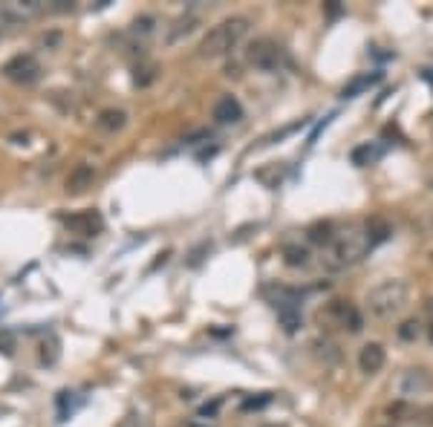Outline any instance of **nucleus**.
Wrapping results in <instances>:
<instances>
[{
	"instance_id": "obj_15",
	"label": "nucleus",
	"mask_w": 433,
	"mask_h": 427,
	"mask_svg": "<svg viewBox=\"0 0 433 427\" xmlns=\"http://www.w3.org/2000/svg\"><path fill=\"white\" fill-rule=\"evenodd\" d=\"M283 263L289 266V268H304V266H309V248H304V246H298V243H286L283 246Z\"/></svg>"
},
{
	"instance_id": "obj_8",
	"label": "nucleus",
	"mask_w": 433,
	"mask_h": 427,
	"mask_svg": "<svg viewBox=\"0 0 433 427\" xmlns=\"http://www.w3.org/2000/svg\"><path fill=\"white\" fill-rule=\"evenodd\" d=\"M211 119L216 124H237L243 121V104L234 96H220L211 107Z\"/></svg>"
},
{
	"instance_id": "obj_17",
	"label": "nucleus",
	"mask_w": 433,
	"mask_h": 427,
	"mask_svg": "<svg viewBox=\"0 0 433 427\" xmlns=\"http://www.w3.org/2000/svg\"><path fill=\"white\" fill-rule=\"evenodd\" d=\"M312 349H315V355L324 361V364H335V361H341V349H338V343L335 341H329V338H324V341H315L312 343Z\"/></svg>"
},
{
	"instance_id": "obj_12",
	"label": "nucleus",
	"mask_w": 433,
	"mask_h": 427,
	"mask_svg": "<svg viewBox=\"0 0 433 427\" xmlns=\"http://www.w3.org/2000/svg\"><path fill=\"white\" fill-rule=\"evenodd\" d=\"M379 81H382V73H361V76H355L352 81L344 84L341 99H355V96H361V93H367L370 87H376Z\"/></svg>"
},
{
	"instance_id": "obj_24",
	"label": "nucleus",
	"mask_w": 433,
	"mask_h": 427,
	"mask_svg": "<svg viewBox=\"0 0 433 427\" xmlns=\"http://www.w3.org/2000/svg\"><path fill=\"white\" fill-rule=\"evenodd\" d=\"M182 427H211V424H205V418H191V421H185Z\"/></svg>"
},
{
	"instance_id": "obj_3",
	"label": "nucleus",
	"mask_w": 433,
	"mask_h": 427,
	"mask_svg": "<svg viewBox=\"0 0 433 427\" xmlns=\"http://www.w3.org/2000/svg\"><path fill=\"white\" fill-rule=\"evenodd\" d=\"M407 298H410V289L404 280H399V277L382 280L367 292V312L379 321H387L407 306Z\"/></svg>"
},
{
	"instance_id": "obj_2",
	"label": "nucleus",
	"mask_w": 433,
	"mask_h": 427,
	"mask_svg": "<svg viewBox=\"0 0 433 427\" xmlns=\"http://www.w3.org/2000/svg\"><path fill=\"white\" fill-rule=\"evenodd\" d=\"M249 29H252V21L243 18V15L220 21L216 26H211L205 32V38L199 41V58H223V55H229L232 49H237L246 41Z\"/></svg>"
},
{
	"instance_id": "obj_13",
	"label": "nucleus",
	"mask_w": 433,
	"mask_h": 427,
	"mask_svg": "<svg viewBox=\"0 0 433 427\" xmlns=\"http://www.w3.org/2000/svg\"><path fill=\"white\" fill-rule=\"evenodd\" d=\"M196 26H199V15H194V12H188V15L176 18V21H174V26L168 29V44H179V41H185L188 35H194V32H196Z\"/></svg>"
},
{
	"instance_id": "obj_16",
	"label": "nucleus",
	"mask_w": 433,
	"mask_h": 427,
	"mask_svg": "<svg viewBox=\"0 0 433 427\" xmlns=\"http://www.w3.org/2000/svg\"><path fill=\"white\" fill-rule=\"evenodd\" d=\"M382 154H384V151H382L379 145H370V141H364V145H358V148L352 151V162H355L358 168H367V165L379 162Z\"/></svg>"
},
{
	"instance_id": "obj_19",
	"label": "nucleus",
	"mask_w": 433,
	"mask_h": 427,
	"mask_svg": "<svg viewBox=\"0 0 433 427\" xmlns=\"http://www.w3.org/2000/svg\"><path fill=\"white\" fill-rule=\"evenodd\" d=\"M307 234H309V240H312L315 246H329V243L335 240V234H338V231L332 228V223H315Z\"/></svg>"
},
{
	"instance_id": "obj_14",
	"label": "nucleus",
	"mask_w": 433,
	"mask_h": 427,
	"mask_svg": "<svg viewBox=\"0 0 433 427\" xmlns=\"http://www.w3.org/2000/svg\"><path fill=\"white\" fill-rule=\"evenodd\" d=\"M124 124H127V113H124L121 107H107V110H101L99 119H96V127L104 130V133H119Z\"/></svg>"
},
{
	"instance_id": "obj_1",
	"label": "nucleus",
	"mask_w": 433,
	"mask_h": 427,
	"mask_svg": "<svg viewBox=\"0 0 433 427\" xmlns=\"http://www.w3.org/2000/svg\"><path fill=\"white\" fill-rule=\"evenodd\" d=\"M373 240H370V231H367V223H358V226H349L344 231L335 234V240L327 246V254H324V266L329 271H341V268H349L355 263H361L370 251H373Z\"/></svg>"
},
{
	"instance_id": "obj_6",
	"label": "nucleus",
	"mask_w": 433,
	"mask_h": 427,
	"mask_svg": "<svg viewBox=\"0 0 433 427\" xmlns=\"http://www.w3.org/2000/svg\"><path fill=\"white\" fill-rule=\"evenodd\" d=\"M321 321H335L338 326L349 329V332H361L364 329V321H361V312L349 303V301H329L321 309Z\"/></svg>"
},
{
	"instance_id": "obj_11",
	"label": "nucleus",
	"mask_w": 433,
	"mask_h": 427,
	"mask_svg": "<svg viewBox=\"0 0 433 427\" xmlns=\"http://www.w3.org/2000/svg\"><path fill=\"white\" fill-rule=\"evenodd\" d=\"M93 182H96V168L81 162V165L72 168L69 176H66V194H84L87 188H93Z\"/></svg>"
},
{
	"instance_id": "obj_7",
	"label": "nucleus",
	"mask_w": 433,
	"mask_h": 427,
	"mask_svg": "<svg viewBox=\"0 0 433 427\" xmlns=\"http://www.w3.org/2000/svg\"><path fill=\"white\" fill-rule=\"evenodd\" d=\"M399 396H404V398H419V396H427L430 390H433V378H430V373L427 370H422V367H413V370H404L402 376H399Z\"/></svg>"
},
{
	"instance_id": "obj_4",
	"label": "nucleus",
	"mask_w": 433,
	"mask_h": 427,
	"mask_svg": "<svg viewBox=\"0 0 433 427\" xmlns=\"http://www.w3.org/2000/svg\"><path fill=\"white\" fill-rule=\"evenodd\" d=\"M246 64L257 73H277L286 64V49L272 38H257L246 49Z\"/></svg>"
},
{
	"instance_id": "obj_25",
	"label": "nucleus",
	"mask_w": 433,
	"mask_h": 427,
	"mask_svg": "<svg viewBox=\"0 0 433 427\" xmlns=\"http://www.w3.org/2000/svg\"><path fill=\"white\" fill-rule=\"evenodd\" d=\"M427 338H430V343H433V323L427 326Z\"/></svg>"
},
{
	"instance_id": "obj_26",
	"label": "nucleus",
	"mask_w": 433,
	"mask_h": 427,
	"mask_svg": "<svg viewBox=\"0 0 433 427\" xmlns=\"http://www.w3.org/2000/svg\"><path fill=\"white\" fill-rule=\"evenodd\" d=\"M427 309H430V312H433V298H430V301H427Z\"/></svg>"
},
{
	"instance_id": "obj_27",
	"label": "nucleus",
	"mask_w": 433,
	"mask_h": 427,
	"mask_svg": "<svg viewBox=\"0 0 433 427\" xmlns=\"http://www.w3.org/2000/svg\"><path fill=\"white\" fill-rule=\"evenodd\" d=\"M384 427H393V424H384Z\"/></svg>"
},
{
	"instance_id": "obj_5",
	"label": "nucleus",
	"mask_w": 433,
	"mask_h": 427,
	"mask_svg": "<svg viewBox=\"0 0 433 427\" xmlns=\"http://www.w3.org/2000/svg\"><path fill=\"white\" fill-rule=\"evenodd\" d=\"M4 76L15 84H35L41 79V64L32 52H21L4 64Z\"/></svg>"
},
{
	"instance_id": "obj_18",
	"label": "nucleus",
	"mask_w": 433,
	"mask_h": 427,
	"mask_svg": "<svg viewBox=\"0 0 433 427\" xmlns=\"http://www.w3.org/2000/svg\"><path fill=\"white\" fill-rule=\"evenodd\" d=\"M156 73H159V66L156 64H139L133 69V84L136 87H151L156 81Z\"/></svg>"
},
{
	"instance_id": "obj_10",
	"label": "nucleus",
	"mask_w": 433,
	"mask_h": 427,
	"mask_svg": "<svg viewBox=\"0 0 433 427\" xmlns=\"http://www.w3.org/2000/svg\"><path fill=\"white\" fill-rule=\"evenodd\" d=\"M69 231H76V234H87V237H93L96 231H101V217L96 211H81V214H69V217H64L61 220Z\"/></svg>"
},
{
	"instance_id": "obj_21",
	"label": "nucleus",
	"mask_w": 433,
	"mask_h": 427,
	"mask_svg": "<svg viewBox=\"0 0 433 427\" xmlns=\"http://www.w3.org/2000/svg\"><path fill=\"white\" fill-rule=\"evenodd\" d=\"M419 332H422V323H419V321H404V323L399 326V338H402V341H416Z\"/></svg>"
},
{
	"instance_id": "obj_22",
	"label": "nucleus",
	"mask_w": 433,
	"mask_h": 427,
	"mask_svg": "<svg viewBox=\"0 0 433 427\" xmlns=\"http://www.w3.org/2000/svg\"><path fill=\"white\" fill-rule=\"evenodd\" d=\"M216 410H220V398H216V401H211V404H202V407H199V416H196V418H214V416H216Z\"/></svg>"
},
{
	"instance_id": "obj_23",
	"label": "nucleus",
	"mask_w": 433,
	"mask_h": 427,
	"mask_svg": "<svg viewBox=\"0 0 433 427\" xmlns=\"http://www.w3.org/2000/svg\"><path fill=\"white\" fill-rule=\"evenodd\" d=\"M263 404H269V396H263V398H249V401H243V410H257V407H263Z\"/></svg>"
},
{
	"instance_id": "obj_28",
	"label": "nucleus",
	"mask_w": 433,
	"mask_h": 427,
	"mask_svg": "<svg viewBox=\"0 0 433 427\" xmlns=\"http://www.w3.org/2000/svg\"><path fill=\"white\" fill-rule=\"evenodd\" d=\"M430 185H433V182H430Z\"/></svg>"
},
{
	"instance_id": "obj_20",
	"label": "nucleus",
	"mask_w": 433,
	"mask_h": 427,
	"mask_svg": "<svg viewBox=\"0 0 433 427\" xmlns=\"http://www.w3.org/2000/svg\"><path fill=\"white\" fill-rule=\"evenodd\" d=\"M136 38H151L156 32V18L154 15H141L133 21V29H130Z\"/></svg>"
},
{
	"instance_id": "obj_9",
	"label": "nucleus",
	"mask_w": 433,
	"mask_h": 427,
	"mask_svg": "<svg viewBox=\"0 0 433 427\" xmlns=\"http://www.w3.org/2000/svg\"><path fill=\"white\" fill-rule=\"evenodd\" d=\"M384 364H387V352H384L382 343H364V346H361V352H358V367H361V373L376 376V373H382Z\"/></svg>"
}]
</instances>
